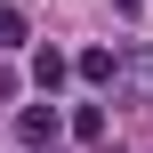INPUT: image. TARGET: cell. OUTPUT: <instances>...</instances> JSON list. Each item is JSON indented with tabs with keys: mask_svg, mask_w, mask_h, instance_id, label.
Segmentation results:
<instances>
[{
	"mask_svg": "<svg viewBox=\"0 0 153 153\" xmlns=\"http://www.w3.org/2000/svg\"><path fill=\"white\" fill-rule=\"evenodd\" d=\"M16 137H24V145H56V113H48V105H24V113H16Z\"/></svg>",
	"mask_w": 153,
	"mask_h": 153,
	"instance_id": "1",
	"label": "cell"
},
{
	"mask_svg": "<svg viewBox=\"0 0 153 153\" xmlns=\"http://www.w3.org/2000/svg\"><path fill=\"white\" fill-rule=\"evenodd\" d=\"M32 81H40V89H56V81H65V56H56V48H40V56H32Z\"/></svg>",
	"mask_w": 153,
	"mask_h": 153,
	"instance_id": "2",
	"label": "cell"
},
{
	"mask_svg": "<svg viewBox=\"0 0 153 153\" xmlns=\"http://www.w3.org/2000/svg\"><path fill=\"white\" fill-rule=\"evenodd\" d=\"M81 81H113V48H89L81 56Z\"/></svg>",
	"mask_w": 153,
	"mask_h": 153,
	"instance_id": "3",
	"label": "cell"
},
{
	"mask_svg": "<svg viewBox=\"0 0 153 153\" xmlns=\"http://www.w3.org/2000/svg\"><path fill=\"white\" fill-rule=\"evenodd\" d=\"M73 137H89V145H97V137H105V113H97V105H81V113H73Z\"/></svg>",
	"mask_w": 153,
	"mask_h": 153,
	"instance_id": "4",
	"label": "cell"
},
{
	"mask_svg": "<svg viewBox=\"0 0 153 153\" xmlns=\"http://www.w3.org/2000/svg\"><path fill=\"white\" fill-rule=\"evenodd\" d=\"M16 40H24V16H16L8 0H0V48H16Z\"/></svg>",
	"mask_w": 153,
	"mask_h": 153,
	"instance_id": "5",
	"label": "cell"
}]
</instances>
